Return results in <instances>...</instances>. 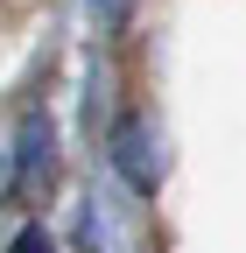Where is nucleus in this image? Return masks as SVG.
Here are the masks:
<instances>
[{"label": "nucleus", "instance_id": "nucleus-1", "mask_svg": "<svg viewBox=\"0 0 246 253\" xmlns=\"http://www.w3.org/2000/svg\"><path fill=\"white\" fill-rule=\"evenodd\" d=\"M106 155H113V169L127 176V190H141V197H155L162 176H169L162 126L148 120V113H120V120H113V134H106Z\"/></svg>", "mask_w": 246, "mask_h": 253}, {"label": "nucleus", "instance_id": "nucleus-2", "mask_svg": "<svg viewBox=\"0 0 246 253\" xmlns=\"http://www.w3.org/2000/svg\"><path fill=\"white\" fill-rule=\"evenodd\" d=\"M56 190V126L42 106L21 113V134H14V176H7V204H42Z\"/></svg>", "mask_w": 246, "mask_h": 253}, {"label": "nucleus", "instance_id": "nucleus-3", "mask_svg": "<svg viewBox=\"0 0 246 253\" xmlns=\"http://www.w3.org/2000/svg\"><path fill=\"white\" fill-rule=\"evenodd\" d=\"M91 14H99V28H106V36H120V28L134 21V0H91Z\"/></svg>", "mask_w": 246, "mask_h": 253}, {"label": "nucleus", "instance_id": "nucleus-4", "mask_svg": "<svg viewBox=\"0 0 246 253\" xmlns=\"http://www.w3.org/2000/svg\"><path fill=\"white\" fill-rule=\"evenodd\" d=\"M7 253H56V239H49L42 225H21V232L7 239Z\"/></svg>", "mask_w": 246, "mask_h": 253}]
</instances>
